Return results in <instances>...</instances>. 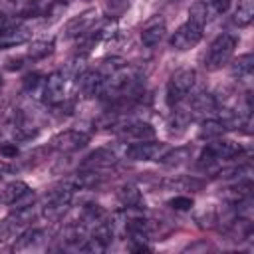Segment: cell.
I'll list each match as a JSON object with an SVG mask.
<instances>
[{"instance_id": "6da1fadb", "label": "cell", "mask_w": 254, "mask_h": 254, "mask_svg": "<svg viewBox=\"0 0 254 254\" xmlns=\"http://www.w3.org/2000/svg\"><path fill=\"white\" fill-rule=\"evenodd\" d=\"M236 44H238V38L234 34H220L212 40V44L208 46L206 50V56H204V67L208 71H216L220 69L222 65H226L236 50Z\"/></svg>"}, {"instance_id": "7a4b0ae2", "label": "cell", "mask_w": 254, "mask_h": 254, "mask_svg": "<svg viewBox=\"0 0 254 254\" xmlns=\"http://www.w3.org/2000/svg\"><path fill=\"white\" fill-rule=\"evenodd\" d=\"M196 81V71L190 67H183L177 69L167 83V105L169 107H177L181 105V101L190 93L192 85Z\"/></svg>"}, {"instance_id": "3957f363", "label": "cell", "mask_w": 254, "mask_h": 254, "mask_svg": "<svg viewBox=\"0 0 254 254\" xmlns=\"http://www.w3.org/2000/svg\"><path fill=\"white\" fill-rule=\"evenodd\" d=\"M73 192H75V189L71 187L69 181H65L64 185H60L58 189H54V190L46 196V200H44L42 214H44L46 218H50V220L60 218V216L67 210V206H69V202H71V198H73Z\"/></svg>"}, {"instance_id": "277c9868", "label": "cell", "mask_w": 254, "mask_h": 254, "mask_svg": "<svg viewBox=\"0 0 254 254\" xmlns=\"http://www.w3.org/2000/svg\"><path fill=\"white\" fill-rule=\"evenodd\" d=\"M242 153V147L234 141H226V139H214L212 143H208L202 153H200V159H198V165L200 167H212L216 165L218 161H224V159H234Z\"/></svg>"}, {"instance_id": "5b68a950", "label": "cell", "mask_w": 254, "mask_h": 254, "mask_svg": "<svg viewBox=\"0 0 254 254\" xmlns=\"http://www.w3.org/2000/svg\"><path fill=\"white\" fill-rule=\"evenodd\" d=\"M34 218V210L32 206H24V208H14L6 218L0 220V242H6L10 238H18L28 224Z\"/></svg>"}, {"instance_id": "8992f818", "label": "cell", "mask_w": 254, "mask_h": 254, "mask_svg": "<svg viewBox=\"0 0 254 254\" xmlns=\"http://www.w3.org/2000/svg\"><path fill=\"white\" fill-rule=\"evenodd\" d=\"M167 151H169V145L167 143L145 139V141L131 143L125 149V157L131 159V161H161Z\"/></svg>"}, {"instance_id": "52a82bcc", "label": "cell", "mask_w": 254, "mask_h": 254, "mask_svg": "<svg viewBox=\"0 0 254 254\" xmlns=\"http://www.w3.org/2000/svg\"><path fill=\"white\" fill-rule=\"evenodd\" d=\"M32 200H34V192L24 181H12L0 190V202L10 204L14 208L32 206Z\"/></svg>"}, {"instance_id": "ba28073f", "label": "cell", "mask_w": 254, "mask_h": 254, "mask_svg": "<svg viewBox=\"0 0 254 254\" xmlns=\"http://www.w3.org/2000/svg\"><path fill=\"white\" fill-rule=\"evenodd\" d=\"M202 38V26L187 20L183 26L177 28V32L171 36V46L179 52H185V50H190L194 48Z\"/></svg>"}, {"instance_id": "9c48e42d", "label": "cell", "mask_w": 254, "mask_h": 254, "mask_svg": "<svg viewBox=\"0 0 254 254\" xmlns=\"http://www.w3.org/2000/svg\"><path fill=\"white\" fill-rule=\"evenodd\" d=\"M64 97H65V75L62 71H54L42 83V99L44 103L56 107L64 103Z\"/></svg>"}, {"instance_id": "30bf717a", "label": "cell", "mask_w": 254, "mask_h": 254, "mask_svg": "<svg viewBox=\"0 0 254 254\" xmlns=\"http://www.w3.org/2000/svg\"><path fill=\"white\" fill-rule=\"evenodd\" d=\"M89 141V135H85L83 131H77V129H67V131H62L58 133L50 147L60 151V153H73V151H79L81 147H85Z\"/></svg>"}, {"instance_id": "8fae6325", "label": "cell", "mask_w": 254, "mask_h": 254, "mask_svg": "<svg viewBox=\"0 0 254 254\" xmlns=\"http://www.w3.org/2000/svg\"><path fill=\"white\" fill-rule=\"evenodd\" d=\"M32 38V30L24 24H10L4 30H0V50L16 48L20 44H26Z\"/></svg>"}, {"instance_id": "7c38bea8", "label": "cell", "mask_w": 254, "mask_h": 254, "mask_svg": "<svg viewBox=\"0 0 254 254\" xmlns=\"http://www.w3.org/2000/svg\"><path fill=\"white\" fill-rule=\"evenodd\" d=\"M115 163H117L115 153H113L111 149H107V147H99V149L91 151V153L83 159L81 169H95V171H101V169L113 167Z\"/></svg>"}, {"instance_id": "4fadbf2b", "label": "cell", "mask_w": 254, "mask_h": 254, "mask_svg": "<svg viewBox=\"0 0 254 254\" xmlns=\"http://www.w3.org/2000/svg\"><path fill=\"white\" fill-rule=\"evenodd\" d=\"M165 32H167V24H165L163 18L157 16V18L149 20V22L143 26V30H141V42H143V46L155 48V46L165 38Z\"/></svg>"}, {"instance_id": "5bb4252c", "label": "cell", "mask_w": 254, "mask_h": 254, "mask_svg": "<svg viewBox=\"0 0 254 254\" xmlns=\"http://www.w3.org/2000/svg\"><path fill=\"white\" fill-rule=\"evenodd\" d=\"M119 135L123 139H129V141H145V139L155 137V129L147 121H131L119 129Z\"/></svg>"}, {"instance_id": "9a60e30c", "label": "cell", "mask_w": 254, "mask_h": 254, "mask_svg": "<svg viewBox=\"0 0 254 254\" xmlns=\"http://www.w3.org/2000/svg\"><path fill=\"white\" fill-rule=\"evenodd\" d=\"M48 240V232L42 230V228H32V230H26L18 236L16 244H14V250L22 252V250H36L40 248L44 242Z\"/></svg>"}, {"instance_id": "2e32d148", "label": "cell", "mask_w": 254, "mask_h": 254, "mask_svg": "<svg viewBox=\"0 0 254 254\" xmlns=\"http://www.w3.org/2000/svg\"><path fill=\"white\" fill-rule=\"evenodd\" d=\"M93 24V10H85L83 14L71 18L65 26V36L67 38H79V36H85L89 32Z\"/></svg>"}, {"instance_id": "e0dca14e", "label": "cell", "mask_w": 254, "mask_h": 254, "mask_svg": "<svg viewBox=\"0 0 254 254\" xmlns=\"http://www.w3.org/2000/svg\"><path fill=\"white\" fill-rule=\"evenodd\" d=\"M117 200L123 208H141V190L133 183H125L117 189Z\"/></svg>"}, {"instance_id": "ac0fdd59", "label": "cell", "mask_w": 254, "mask_h": 254, "mask_svg": "<svg viewBox=\"0 0 254 254\" xmlns=\"http://www.w3.org/2000/svg\"><path fill=\"white\" fill-rule=\"evenodd\" d=\"M252 69H254V58H252V54H244V56H240V58L232 64L230 73H232V77H236L238 81H244V79H250Z\"/></svg>"}, {"instance_id": "d6986e66", "label": "cell", "mask_w": 254, "mask_h": 254, "mask_svg": "<svg viewBox=\"0 0 254 254\" xmlns=\"http://www.w3.org/2000/svg\"><path fill=\"white\" fill-rule=\"evenodd\" d=\"M226 131H228V127L224 125V121L212 117V119L202 121L200 129H198V137H200V139H218V137H222Z\"/></svg>"}, {"instance_id": "ffe728a7", "label": "cell", "mask_w": 254, "mask_h": 254, "mask_svg": "<svg viewBox=\"0 0 254 254\" xmlns=\"http://www.w3.org/2000/svg\"><path fill=\"white\" fill-rule=\"evenodd\" d=\"M192 111L187 107V109H179V107H175V111H173V115H171V119H169V131L171 133H183L187 127H189V123L192 121Z\"/></svg>"}, {"instance_id": "44dd1931", "label": "cell", "mask_w": 254, "mask_h": 254, "mask_svg": "<svg viewBox=\"0 0 254 254\" xmlns=\"http://www.w3.org/2000/svg\"><path fill=\"white\" fill-rule=\"evenodd\" d=\"M252 18H254V0H240L234 10V18H232L234 24L244 28L252 22Z\"/></svg>"}, {"instance_id": "7402d4cb", "label": "cell", "mask_w": 254, "mask_h": 254, "mask_svg": "<svg viewBox=\"0 0 254 254\" xmlns=\"http://www.w3.org/2000/svg\"><path fill=\"white\" fill-rule=\"evenodd\" d=\"M189 159H190V149L189 147H177V149H169L163 155L161 163L167 167H179V165L187 163Z\"/></svg>"}, {"instance_id": "603a6c76", "label": "cell", "mask_w": 254, "mask_h": 254, "mask_svg": "<svg viewBox=\"0 0 254 254\" xmlns=\"http://www.w3.org/2000/svg\"><path fill=\"white\" fill-rule=\"evenodd\" d=\"M52 52H54V42L52 40H36L28 48V58L34 60V62H38V60L48 58Z\"/></svg>"}, {"instance_id": "cb8c5ba5", "label": "cell", "mask_w": 254, "mask_h": 254, "mask_svg": "<svg viewBox=\"0 0 254 254\" xmlns=\"http://www.w3.org/2000/svg\"><path fill=\"white\" fill-rule=\"evenodd\" d=\"M189 20L204 28V24L208 22V4L202 2V0L194 2V4L189 8Z\"/></svg>"}, {"instance_id": "d4e9b609", "label": "cell", "mask_w": 254, "mask_h": 254, "mask_svg": "<svg viewBox=\"0 0 254 254\" xmlns=\"http://www.w3.org/2000/svg\"><path fill=\"white\" fill-rule=\"evenodd\" d=\"M169 206L175 208V210H189V208L192 206V198H190V196H183V194H179V196H175V198L169 200Z\"/></svg>"}, {"instance_id": "484cf974", "label": "cell", "mask_w": 254, "mask_h": 254, "mask_svg": "<svg viewBox=\"0 0 254 254\" xmlns=\"http://www.w3.org/2000/svg\"><path fill=\"white\" fill-rule=\"evenodd\" d=\"M0 155H2L4 159H16V155H18L16 143H2V145H0Z\"/></svg>"}, {"instance_id": "4316f807", "label": "cell", "mask_w": 254, "mask_h": 254, "mask_svg": "<svg viewBox=\"0 0 254 254\" xmlns=\"http://www.w3.org/2000/svg\"><path fill=\"white\" fill-rule=\"evenodd\" d=\"M210 6L216 14H224L230 8V0H210Z\"/></svg>"}, {"instance_id": "83f0119b", "label": "cell", "mask_w": 254, "mask_h": 254, "mask_svg": "<svg viewBox=\"0 0 254 254\" xmlns=\"http://www.w3.org/2000/svg\"><path fill=\"white\" fill-rule=\"evenodd\" d=\"M8 171H10V167H8L6 163H2V161H0V179H2V177H4V173H8Z\"/></svg>"}, {"instance_id": "f1b7e54d", "label": "cell", "mask_w": 254, "mask_h": 254, "mask_svg": "<svg viewBox=\"0 0 254 254\" xmlns=\"http://www.w3.org/2000/svg\"><path fill=\"white\" fill-rule=\"evenodd\" d=\"M18 2H20V4H28V6H30L34 0H18Z\"/></svg>"}]
</instances>
